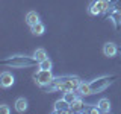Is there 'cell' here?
<instances>
[{
  "label": "cell",
  "mask_w": 121,
  "mask_h": 114,
  "mask_svg": "<svg viewBox=\"0 0 121 114\" xmlns=\"http://www.w3.org/2000/svg\"><path fill=\"white\" fill-rule=\"evenodd\" d=\"M113 79H115V76H113V75H111V76L104 75V76H100V78H97V79H92V81L89 82V87H91L92 94L100 93V91H104L113 82Z\"/></svg>",
  "instance_id": "obj_3"
},
{
  "label": "cell",
  "mask_w": 121,
  "mask_h": 114,
  "mask_svg": "<svg viewBox=\"0 0 121 114\" xmlns=\"http://www.w3.org/2000/svg\"><path fill=\"white\" fill-rule=\"evenodd\" d=\"M55 78L53 76V73H52V70H38V71H35V75H33V81H35V84L38 87H45L48 82L52 81V79Z\"/></svg>",
  "instance_id": "obj_4"
},
{
  "label": "cell",
  "mask_w": 121,
  "mask_h": 114,
  "mask_svg": "<svg viewBox=\"0 0 121 114\" xmlns=\"http://www.w3.org/2000/svg\"><path fill=\"white\" fill-rule=\"evenodd\" d=\"M109 17H111V20L113 21L115 28H117V29H120V28H121V12L111 9V11H109Z\"/></svg>",
  "instance_id": "obj_12"
},
{
  "label": "cell",
  "mask_w": 121,
  "mask_h": 114,
  "mask_svg": "<svg viewBox=\"0 0 121 114\" xmlns=\"http://www.w3.org/2000/svg\"><path fill=\"white\" fill-rule=\"evenodd\" d=\"M0 113H3V114H9V113H11V109H9V106H8V105H5V104H3L2 106H0Z\"/></svg>",
  "instance_id": "obj_20"
},
{
  "label": "cell",
  "mask_w": 121,
  "mask_h": 114,
  "mask_svg": "<svg viewBox=\"0 0 121 114\" xmlns=\"http://www.w3.org/2000/svg\"><path fill=\"white\" fill-rule=\"evenodd\" d=\"M111 9L121 12V0H112V6H111Z\"/></svg>",
  "instance_id": "obj_19"
},
{
  "label": "cell",
  "mask_w": 121,
  "mask_h": 114,
  "mask_svg": "<svg viewBox=\"0 0 121 114\" xmlns=\"http://www.w3.org/2000/svg\"><path fill=\"white\" fill-rule=\"evenodd\" d=\"M85 106H86V104L83 102V99L80 96L79 99H76L73 104L70 105V113H83L85 111Z\"/></svg>",
  "instance_id": "obj_8"
},
{
  "label": "cell",
  "mask_w": 121,
  "mask_h": 114,
  "mask_svg": "<svg viewBox=\"0 0 121 114\" xmlns=\"http://www.w3.org/2000/svg\"><path fill=\"white\" fill-rule=\"evenodd\" d=\"M83 113H88V114H97V113H100V109H98V106L95 105H88L86 104V106H85V111Z\"/></svg>",
  "instance_id": "obj_18"
},
{
  "label": "cell",
  "mask_w": 121,
  "mask_h": 114,
  "mask_svg": "<svg viewBox=\"0 0 121 114\" xmlns=\"http://www.w3.org/2000/svg\"><path fill=\"white\" fill-rule=\"evenodd\" d=\"M118 53H120V55H121V46H120V47H118Z\"/></svg>",
  "instance_id": "obj_21"
},
{
  "label": "cell",
  "mask_w": 121,
  "mask_h": 114,
  "mask_svg": "<svg viewBox=\"0 0 121 114\" xmlns=\"http://www.w3.org/2000/svg\"><path fill=\"white\" fill-rule=\"evenodd\" d=\"M70 102H67L65 99H59L56 100L55 106H53V113H58V114H64V113H70Z\"/></svg>",
  "instance_id": "obj_5"
},
{
  "label": "cell",
  "mask_w": 121,
  "mask_h": 114,
  "mask_svg": "<svg viewBox=\"0 0 121 114\" xmlns=\"http://www.w3.org/2000/svg\"><path fill=\"white\" fill-rule=\"evenodd\" d=\"M27 109V99L24 97H18L15 100V111L17 113H24Z\"/></svg>",
  "instance_id": "obj_11"
},
{
  "label": "cell",
  "mask_w": 121,
  "mask_h": 114,
  "mask_svg": "<svg viewBox=\"0 0 121 114\" xmlns=\"http://www.w3.org/2000/svg\"><path fill=\"white\" fill-rule=\"evenodd\" d=\"M118 53V46L115 43H106L103 46V55L108 56V58H113Z\"/></svg>",
  "instance_id": "obj_7"
},
{
  "label": "cell",
  "mask_w": 121,
  "mask_h": 114,
  "mask_svg": "<svg viewBox=\"0 0 121 114\" xmlns=\"http://www.w3.org/2000/svg\"><path fill=\"white\" fill-rule=\"evenodd\" d=\"M111 6H112V0H92L88 6V12L94 17L103 15L111 11Z\"/></svg>",
  "instance_id": "obj_2"
},
{
  "label": "cell",
  "mask_w": 121,
  "mask_h": 114,
  "mask_svg": "<svg viewBox=\"0 0 121 114\" xmlns=\"http://www.w3.org/2000/svg\"><path fill=\"white\" fill-rule=\"evenodd\" d=\"M97 106H98V109H100V113H111V102L106 97H101L100 100L97 102Z\"/></svg>",
  "instance_id": "obj_9"
},
{
  "label": "cell",
  "mask_w": 121,
  "mask_h": 114,
  "mask_svg": "<svg viewBox=\"0 0 121 114\" xmlns=\"http://www.w3.org/2000/svg\"><path fill=\"white\" fill-rule=\"evenodd\" d=\"M30 30H32V33H33V35L41 37V35H43V33L45 32V26H44L41 21H38L35 26H32V28H30Z\"/></svg>",
  "instance_id": "obj_15"
},
{
  "label": "cell",
  "mask_w": 121,
  "mask_h": 114,
  "mask_svg": "<svg viewBox=\"0 0 121 114\" xmlns=\"http://www.w3.org/2000/svg\"><path fill=\"white\" fill-rule=\"evenodd\" d=\"M14 82H15V78L12 76L11 71H2V75H0V85H2L3 88L12 87Z\"/></svg>",
  "instance_id": "obj_6"
},
{
  "label": "cell",
  "mask_w": 121,
  "mask_h": 114,
  "mask_svg": "<svg viewBox=\"0 0 121 114\" xmlns=\"http://www.w3.org/2000/svg\"><path fill=\"white\" fill-rule=\"evenodd\" d=\"M33 58H35L38 62H41L43 59H45V58H48L47 56V52H45V49H43V47H39V49H36L35 52H33Z\"/></svg>",
  "instance_id": "obj_16"
},
{
  "label": "cell",
  "mask_w": 121,
  "mask_h": 114,
  "mask_svg": "<svg viewBox=\"0 0 121 114\" xmlns=\"http://www.w3.org/2000/svg\"><path fill=\"white\" fill-rule=\"evenodd\" d=\"M64 99H65L67 102H70V104H73L76 99L80 97V94L77 93V90H73V91H64Z\"/></svg>",
  "instance_id": "obj_14"
},
{
  "label": "cell",
  "mask_w": 121,
  "mask_h": 114,
  "mask_svg": "<svg viewBox=\"0 0 121 114\" xmlns=\"http://www.w3.org/2000/svg\"><path fill=\"white\" fill-rule=\"evenodd\" d=\"M39 21V15H38L35 11H29L27 14H26V23L32 28V26H35L36 23Z\"/></svg>",
  "instance_id": "obj_10"
},
{
  "label": "cell",
  "mask_w": 121,
  "mask_h": 114,
  "mask_svg": "<svg viewBox=\"0 0 121 114\" xmlns=\"http://www.w3.org/2000/svg\"><path fill=\"white\" fill-rule=\"evenodd\" d=\"M38 61L33 56H26V55H12L8 59L3 61V66L11 67V68H26V67H35Z\"/></svg>",
  "instance_id": "obj_1"
},
{
  "label": "cell",
  "mask_w": 121,
  "mask_h": 114,
  "mask_svg": "<svg viewBox=\"0 0 121 114\" xmlns=\"http://www.w3.org/2000/svg\"><path fill=\"white\" fill-rule=\"evenodd\" d=\"M77 93L80 94V96H91L92 94V91H91V87H89V82H82L80 87L77 88Z\"/></svg>",
  "instance_id": "obj_13"
},
{
  "label": "cell",
  "mask_w": 121,
  "mask_h": 114,
  "mask_svg": "<svg viewBox=\"0 0 121 114\" xmlns=\"http://www.w3.org/2000/svg\"><path fill=\"white\" fill-rule=\"evenodd\" d=\"M52 67H53V62L48 58H45L41 62H38V68H41V70H52Z\"/></svg>",
  "instance_id": "obj_17"
}]
</instances>
